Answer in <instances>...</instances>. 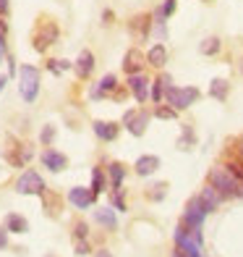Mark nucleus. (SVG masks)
<instances>
[{
  "instance_id": "obj_1",
  "label": "nucleus",
  "mask_w": 243,
  "mask_h": 257,
  "mask_svg": "<svg viewBox=\"0 0 243 257\" xmlns=\"http://www.w3.org/2000/svg\"><path fill=\"white\" fill-rule=\"evenodd\" d=\"M210 184L214 186V189L222 194V197H233V194H240V181L238 176L230 168H212L210 171Z\"/></svg>"
},
{
  "instance_id": "obj_2",
  "label": "nucleus",
  "mask_w": 243,
  "mask_h": 257,
  "mask_svg": "<svg viewBox=\"0 0 243 257\" xmlns=\"http://www.w3.org/2000/svg\"><path fill=\"white\" fill-rule=\"evenodd\" d=\"M40 71L34 66H21L18 68V92H21V97H24L26 102H34L37 100V92H40Z\"/></svg>"
},
{
  "instance_id": "obj_3",
  "label": "nucleus",
  "mask_w": 243,
  "mask_h": 257,
  "mask_svg": "<svg viewBox=\"0 0 243 257\" xmlns=\"http://www.w3.org/2000/svg\"><path fill=\"white\" fill-rule=\"evenodd\" d=\"M206 215H210V210H206V205L202 202V197L188 200L186 213H183V220H186V226L191 228V233H194L196 239H202V223H204Z\"/></svg>"
},
{
  "instance_id": "obj_4",
  "label": "nucleus",
  "mask_w": 243,
  "mask_h": 257,
  "mask_svg": "<svg viewBox=\"0 0 243 257\" xmlns=\"http://www.w3.org/2000/svg\"><path fill=\"white\" fill-rule=\"evenodd\" d=\"M165 100H168L170 108L186 110V108H191V105L199 100V89H196V87H168Z\"/></svg>"
},
{
  "instance_id": "obj_5",
  "label": "nucleus",
  "mask_w": 243,
  "mask_h": 257,
  "mask_svg": "<svg viewBox=\"0 0 243 257\" xmlns=\"http://www.w3.org/2000/svg\"><path fill=\"white\" fill-rule=\"evenodd\" d=\"M16 192L18 194H44V181L37 171H24L21 179L16 181Z\"/></svg>"
},
{
  "instance_id": "obj_6",
  "label": "nucleus",
  "mask_w": 243,
  "mask_h": 257,
  "mask_svg": "<svg viewBox=\"0 0 243 257\" xmlns=\"http://www.w3.org/2000/svg\"><path fill=\"white\" fill-rule=\"evenodd\" d=\"M123 123H126V128H128V132H131L134 137H142V134L146 132L149 113H146V110H126Z\"/></svg>"
},
{
  "instance_id": "obj_7",
  "label": "nucleus",
  "mask_w": 243,
  "mask_h": 257,
  "mask_svg": "<svg viewBox=\"0 0 243 257\" xmlns=\"http://www.w3.org/2000/svg\"><path fill=\"white\" fill-rule=\"evenodd\" d=\"M176 241L188 257H202V239H196L191 231L186 233V228H176Z\"/></svg>"
},
{
  "instance_id": "obj_8",
  "label": "nucleus",
  "mask_w": 243,
  "mask_h": 257,
  "mask_svg": "<svg viewBox=\"0 0 243 257\" xmlns=\"http://www.w3.org/2000/svg\"><path fill=\"white\" fill-rule=\"evenodd\" d=\"M68 200H71L78 210H86V207L94 205L97 192H94V189H86V186H74V189L68 192Z\"/></svg>"
},
{
  "instance_id": "obj_9",
  "label": "nucleus",
  "mask_w": 243,
  "mask_h": 257,
  "mask_svg": "<svg viewBox=\"0 0 243 257\" xmlns=\"http://www.w3.org/2000/svg\"><path fill=\"white\" fill-rule=\"evenodd\" d=\"M55 40H58V27L55 24H44V29H40L37 37H34V48L42 53V50H48Z\"/></svg>"
},
{
  "instance_id": "obj_10",
  "label": "nucleus",
  "mask_w": 243,
  "mask_h": 257,
  "mask_svg": "<svg viewBox=\"0 0 243 257\" xmlns=\"http://www.w3.org/2000/svg\"><path fill=\"white\" fill-rule=\"evenodd\" d=\"M146 63V55H142L138 50H128L123 58V68H126V74L134 76V74H142V68Z\"/></svg>"
},
{
  "instance_id": "obj_11",
  "label": "nucleus",
  "mask_w": 243,
  "mask_h": 257,
  "mask_svg": "<svg viewBox=\"0 0 243 257\" xmlns=\"http://www.w3.org/2000/svg\"><path fill=\"white\" fill-rule=\"evenodd\" d=\"M128 87H131L134 97H136L138 102H146V97H149V79H146L144 74H134V76L128 79Z\"/></svg>"
},
{
  "instance_id": "obj_12",
  "label": "nucleus",
  "mask_w": 243,
  "mask_h": 257,
  "mask_svg": "<svg viewBox=\"0 0 243 257\" xmlns=\"http://www.w3.org/2000/svg\"><path fill=\"white\" fill-rule=\"evenodd\" d=\"M134 168H136L138 176H152V173L160 168V158H157V155H144V158L136 160Z\"/></svg>"
},
{
  "instance_id": "obj_13",
  "label": "nucleus",
  "mask_w": 243,
  "mask_h": 257,
  "mask_svg": "<svg viewBox=\"0 0 243 257\" xmlns=\"http://www.w3.org/2000/svg\"><path fill=\"white\" fill-rule=\"evenodd\" d=\"M42 163H44V168H50V171H63L68 166L66 155L55 153V150H44V153H42Z\"/></svg>"
},
{
  "instance_id": "obj_14",
  "label": "nucleus",
  "mask_w": 243,
  "mask_h": 257,
  "mask_svg": "<svg viewBox=\"0 0 243 257\" xmlns=\"http://www.w3.org/2000/svg\"><path fill=\"white\" fill-rule=\"evenodd\" d=\"M92 68H94V55H92L89 50H81L78 58H76V74L81 79H86L92 74Z\"/></svg>"
},
{
  "instance_id": "obj_15",
  "label": "nucleus",
  "mask_w": 243,
  "mask_h": 257,
  "mask_svg": "<svg viewBox=\"0 0 243 257\" xmlns=\"http://www.w3.org/2000/svg\"><path fill=\"white\" fill-rule=\"evenodd\" d=\"M94 134L100 139H105V142H112V139L118 137V126L112 121H94Z\"/></svg>"
},
{
  "instance_id": "obj_16",
  "label": "nucleus",
  "mask_w": 243,
  "mask_h": 257,
  "mask_svg": "<svg viewBox=\"0 0 243 257\" xmlns=\"http://www.w3.org/2000/svg\"><path fill=\"white\" fill-rule=\"evenodd\" d=\"M146 63H152V66H157V68H162L168 63V48L165 45H152V50L146 53Z\"/></svg>"
},
{
  "instance_id": "obj_17",
  "label": "nucleus",
  "mask_w": 243,
  "mask_h": 257,
  "mask_svg": "<svg viewBox=\"0 0 243 257\" xmlns=\"http://www.w3.org/2000/svg\"><path fill=\"white\" fill-rule=\"evenodd\" d=\"M118 87V79H115L112 74H108V76H102L100 81H97V87L92 89V97H102V95H110V92Z\"/></svg>"
},
{
  "instance_id": "obj_18",
  "label": "nucleus",
  "mask_w": 243,
  "mask_h": 257,
  "mask_svg": "<svg viewBox=\"0 0 243 257\" xmlns=\"http://www.w3.org/2000/svg\"><path fill=\"white\" fill-rule=\"evenodd\" d=\"M202 202L206 205V210H214L220 202H222V194H220V192L214 189V186L210 184V186H206V189L202 192Z\"/></svg>"
},
{
  "instance_id": "obj_19",
  "label": "nucleus",
  "mask_w": 243,
  "mask_h": 257,
  "mask_svg": "<svg viewBox=\"0 0 243 257\" xmlns=\"http://www.w3.org/2000/svg\"><path fill=\"white\" fill-rule=\"evenodd\" d=\"M6 228H8L10 233H24V231L29 228V223H26V218H21V215H16V213H10V215L6 218Z\"/></svg>"
},
{
  "instance_id": "obj_20",
  "label": "nucleus",
  "mask_w": 243,
  "mask_h": 257,
  "mask_svg": "<svg viewBox=\"0 0 243 257\" xmlns=\"http://www.w3.org/2000/svg\"><path fill=\"white\" fill-rule=\"evenodd\" d=\"M94 218H97V223L108 226V228H115V226H118V220H115V213H112L110 207H100V210H94Z\"/></svg>"
},
{
  "instance_id": "obj_21",
  "label": "nucleus",
  "mask_w": 243,
  "mask_h": 257,
  "mask_svg": "<svg viewBox=\"0 0 243 257\" xmlns=\"http://www.w3.org/2000/svg\"><path fill=\"white\" fill-rule=\"evenodd\" d=\"M228 89H230V84H228L225 79H214L212 87H210V95H212L214 100H225V97H228Z\"/></svg>"
},
{
  "instance_id": "obj_22",
  "label": "nucleus",
  "mask_w": 243,
  "mask_h": 257,
  "mask_svg": "<svg viewBox=\"0 0 243 257\" xmlns=\"http://www.w3.org/2000/svg\"><path fill=\"white\" fill-rule=\"evenodd\" d=\"M168 87H172V84H170V76L162 74V76L154 81V87H152V100L160 102V100H162V92H168Z\"/></svg>"
},
{
  "instance_id": "obj_23",
  "label": "nucleus",
  "mask_w": 243,
  "mask_h": 257,
  "mask_svg": "<svg viewBox=\"0 0 243 257\" xmlns=\"http://www.w3.org/2000/svg\"><path fill=\"white\" fill-rule=\"evenodd\" d=\"M220 48H222V45H220V40H217V37H206V40L199 45L202 55H214V53H220Z\"/></svg>"
},
{
  "instance_id": "obj_24",
  "label": "nucleus",
  "mask_w": 243,
  "mask_h": 257,
  "mask_svg": "<svg viewBox=\"0 0 243 257\" xmlns=\"http://www.w3.org/2000/svg\"><path fill=\"white\" fill-rule=\"evenodd\" d=\"M123 176H126L123 166H120V163H112V166H110V179H112V186H115V189H120Z\"/></svg>"
},
{
  "instance_id": "obj_25",
  "label": "nucleus",
  "mask_w": 243,
  "mask_h": 257,
  "mask_svg": "<svg viewBox=\"0 0 243 257\" xmlns=\"http://www.w3.org/2000/svg\"><path fill=\"white\" fill-rule=\"evenodd\" d=\"M92 189H94L97 194L105 189V176H102V171H100V168L92 171Z\"/></svg>"
},
{
  "instance_id": "obj_26",
  "label": "nucleus",
  "mask_w": 243,
  "mask_h": 257,
  "mask_svg": "<svg viewBox=\"0 0 243 257\" xmlns=\"http://www.w3.org/2000/svg\"><path fill=\"white\" fill-rule=\"evenodd\" d=\"M154 115H157V118H162V121H172V118L178 115V110H176V108H157Z\"/></svg>"
},
{
  "instance_id": "obj_27",
  "label": "nucleus",
  "mask_w": 243,
  "mask_h": 257,
  "mask_svg": "<svg viewBox=\"0 0 243 257\" xmlns=\"http://www.w3.org/2000/svg\"><path fill=\"white\" fill-rule=\"evenodd\" d=\"M68 61H50V71L52 74H63V71H68Z\"/></svg>"
},
{
  "instance_id": "obj_28",
  "label": "nucleus",
  "mask_w": 243,
  "mask_h": 257,
  "mask_svg": "<svg viewBox=\"0 0 243 257\" xmlns=\"http://www.w3.org/2000/svg\"><path fill=\"white\" fill-rule=\"evenodd\" d=\"M160 14H162V19H168L170 14H176V0H165V6L160 8Z\"/></svg>"
},
{
  "instance_id": "obj_29",
  "label": "nucleus",
  "mask_w": 243,
  "mask_h": 257,
  "mask_svg": "<svg viewBox=\"0 0 243 257\" xmlns=\"http://www.w3.org/2000/svg\"><path fill=\"white\" fill-rule=\"evenodd\" d=\"M52 137H55V128H52V126H44V132H42V142H44V145H50V142H52Z\"/></svg>"
},
{
  "instance_id": "obj_30",
  "label": "nucleus",
  "mask_w": 243,
  "mask_h": 257,
  "mask_svg": "<svg viewBox=\"0 0 243 257\" xmlns=\"http://www.w3.org/2000/svg\"><path fill=\"white\" fill-rule=\"evenodd\" d=\"M186 142H188V145L194 142V134H191V128H183V139H180V150H186Z\"/></svg>"
},
{
  "instance_id": "obj_31",
  "label": "nucleus",
  "mask_w": 243,
  "mask_h": 257,
  "mask_svg": "<svg viewBox=\"0 0 243 257\" xmlns=\"http://www.w3.org/2000/svg\"><path fill=\"white\" fill-rule=\"evenodd\" d=\"M165 189H168L165 184H157V186H154V192H152V197H154V200H162V194H165Z\"/></svg>"
},
{
  "instance_id": "obj_32",
  "label": "nucleus",
  "mask_w": 243,
  "mask_h": 257,
  "mask_svg": "<svg viewBox=\"0 0 243 257\" xmlns=\"http://www.w3.org/2000/svg\"><path fill=\"white\" fill-rule=\"evenodd\" d=\"M112 205L118 207V210H126V202H123V197H120L118 192H115V197H112Z\"/></svg>"
},
{
  "instance_id": "obj_33",
  "label": "nucleus",
  "mask_w": 243,
  "mask_h": 257,
  "mask_svg": "<svg viewBox=\"0 0 243 257\" xmlns=\"http://www.w3.org/2000/svg\"><path fill=\"white\" fill-rule=\"evenodd\" d=\"M8 244V228H0V249Z\"/></svg>"
},
{
  "instance_id": "obj_34",
  "label": "nucleus",
  "mask_w": 243,
  "mask_h": 257,
  "mask_svg": "<svg viewBox=\"0 0 243 257\" xmlns=\"http://www.w3.org/2000/svg\"><path fill=\"white\" fill-rule=\"evenodd\" d=\"M86 223H76V236H86Z\"/></svg>"
},
{
  "instance_id": "obj_35",
  "label": "nucleus",
  "mask_w": 243,
  "mask_h": 257,
  "mask_svg": "<svg viewBox=\"0 0 243 257\" xmlns=\"http://www.w3.org/2000/svg\"><path fill=\"white\" fill-rule=\"evenodd\" d=\"M89 252V247H86V241L84 244H78V247H76V254H86Z\"/></svg>"
},
{
  "instance_id": "obj_36",
  "label": "nucleus",
  "mask_w": 243,
  "mask_h": 257,
  "mask_svg": "<svg viewBox=\"0 0 243 257\" xmlns=\"http://www.w3.org/2000/svg\"><path fill=\"white\" fill-rule=\"evenodd\" d=\"M170 257H188V254H186V252H183V249H180V247H178V249H176V252H172V254H170Z\"/></svg>"
},
{
  "instance_id": "obj_37",
  "label": "nucleus",
  "mask_w": 243,
  "mask_h": 257,
  "mask_svg": "<svg viewBox=\"0 0 243 257\" xmlns=\"http://www.w3.org/2000/svg\"><path fill=\"white\" fill-rule=\"evenodd\" d=\"M8 11V0H0V14H6Z\"/></svg>"
},
{
  "instance_id": "obj_38",
  "label": "nucleus",
  "mask_w": 243,
  "mask_h": 257,
  "mask_svg": "<svg viewBox=\"0 0 243 257\" xmlns=\"http://www.w3.org/2000/svg\"><path fill=\"white\" fill-rule=\"evenodd\" d=\"M6 53V42H3V34H0V55Z\"/></svg>"
},
{
  "instance_id": "obj_39",
  "label": "nucleus",
  "mask_w": 243,
  "mask_h": 257,
  "mask_svg": "<svg viewBox=\"0 0 243 257\" xmlns=\"http://www.w3.org/2000/svg\"><path fill=\"white\" fill-rule=\"evenodd\" d=\"M3 87H6V76H0V92H3Z\"/></svg>"
},
{
  "instance_id": "obj_40",
  "label": "nucleus",
  "mask_w": 243,
  "mask_h": 257,
  "mask_svg": "<svg viewBox=\"0 0 243 257\" xmlns=\"http://www.w3.org/2000/svg\"><path fill=\"white\" fill-rule=\"evenodd\" d=\"M97 257H112V254H110V252H100Z\"/></svg>"
},
{
  "instance_id": "obj_41",
  "label": "nucleus",
  "mask_w": 243,
  "mask_h": 257,
  "mask_svg": "<svg viewBox=\"0 0 243 257\" xmlns=\"http://www.w3.org/2000/svg\"><path fill=\"white\" fill-rule=\"evenodd\" d=\"M240 74H243V61H240Z\"/></svg>"
},
{
  "instance_id": "obj_42",
  "label": "nucleus",
  "mask_w": 243,
  "mask_h": 257,
  "mask_svg": "<svg viewBox=\"0 0 243 257\" xmlns=\"http://www.w3.org/2000/svg\"><path fill=\"white\" fill-rule=\"evenodd\" d=\"M240 155H243V142H240Z\"/></svg>"
}]
</instances>
